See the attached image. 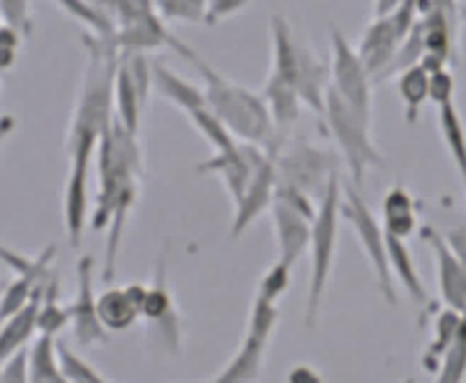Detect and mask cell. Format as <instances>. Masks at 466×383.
Here are the masks:
<instances>
[{
  "label": "cell",
  "mask_w": 466,
  "mask_h": 383,
  "mask_svg": "<svg viewBox=\"0 0 466 383\" xmlns=\"http://www.w3.org/2000/svg\"><path fill=\"white\" fill-rule=\"evenodd\" d=\"M84 47L86 70L67 133V150L81 146L99 148V140L115 125V88L122 50L115 39H99L94 34H86Z\"/></svg>",
  "instance_id": "1"
},
{
  "label": "cell",
  "mask_w": 466,
  "mask_h": 383,
  "mask_svg": "<svg viewBox=\"0 0 466 383\" xmlns=\"http://www.w3.org/2000/svg\"><path fill=\"white\" fill-rule=\"evenodd\" d=\"M179 55L189 57V63L200 70L202 81H205L208 112H213L236 135V140L267 148L278 137V127L272 122L269 106H267L262 94H254L241 84L228 81L226 76H220L216 67L208 66L200 55L189 50L187 45L179 50Z\"/></svg>",
  "instance_id": "2"
},
{
  "label": "cell",
  "mask_w": 466,
  "mask_h": 383,
  "mask_svg": "<svg viewBox=\"0 0 466 383\" xmlns=\"http://www.w3.org/2000/svg\"><path fill=\"white\" fill-rule=\"evenodd\" d=\"M99 195L91 217V228L101 234L109 228V220L115 213L119 197L140 184L143 176V148L140 137L130 135L115 119L112 130L99 140Z\"/></svg>",
  "instance_id": "3"
},
{
  "label": "cell",
  "mask_w": 466,
  "mask_h": 383,
  "mask_svg": "<svg viewBox=\"0 0 466 383\" xmlns=\"http://www.w3.org/2000/svg\"><path fill=\"white\" fill-rule=\"evenodd\" d=\"M342 182L339 176L329 184L324 200L319 202V216L314 220L311 234V272H309V298H306V314L303 324L306 329H314L321 314V303L327 296V287L332 280V265L337 257V241H339V220H342Z\"/></svg>",
  "instance_id": "4"
},
{
  "label": "cell",
  "mask_w": 466,
  "mask_h": 383,
  "mask_svg": "<svg viewBox=\"0 0 466 383\" xmlns=\"http://www.w3.org/2000/svg\"><path fill=\"white\" fill-rule=\"evenodd\" d=\"M275 153L278 182L309 195L317 205L324 200L329 184L337 179V153L311 146L309 140H285L283 135L275 137Z\"/></svg>",
  "instance_id": "5"
},
{
  "label": "cell",
  "mask_w": 466,
  "mask_h": 383,
  "mask_svg": "<svg viewBox=\"0 0 466 383\" xmlns=\"http://www.w3.org/2000/svg\"><path fill=\"white\" fill-rule=\"evenodd\" d=\"M321 119L337 143V150L348 166L352 182L363 184L370 168H383L381 150L376 148L370 137V122L360 117L355 109H350L332 88L327 94V106H324Z\"/></svg>",
  "instance_id": "6"
},
{
  "label": "cell",
  "mask_w": 466,
  "mask_h": 383,
  "mask_svg": "<svg viewBox=\"0 0 466 383\" xmlns=\"http://www.w3.org/2000/svg\"><path fill=\"white\" fill-rule=\"evenodd\" d=\"M417 21H420L417 3H397V11L391 16L368 21L355 52L363 60L368 76L373 81H383L400 47L407 42V36L415 32Z\"/></svg>",
  "instance_id": "7"
},
{
  "label": "cell",
  "mask_w": 466,
  "mask_h": 383,
  "mask_svg": "<svg viewBox=\"0 0 466 383\" xmlns=\"http://www.w3.org/2000/svg\"><path fill=\"white\" fill-rule=\"evenodd\" d=\"M342 217L350 223V228L355 231L360 247L366 251L368 262L373 267V275L379 280L383 300L389 306H397V290H394V272L389 265V241H386V231L383 226L373 217V213L368 210V205L363 197L358 195V189L345 186L342 189Z\"/></svg>",
  "instance_id": "8"
},
{
  "label": "cell",
  "mask_w": 466,
  "mask_h": 383,
  "mask_svg": "<svg viewBox=\"0 0 466 383\" xmlns=\"http://www.w3.org/2000/svg\"><path fill=\"white\" fill-rule=\"evenodd\" d=\"M329 47H332V88L339 99L348 104L350 109H355L363 119L370 122L373 117V78L368 76L363 60L358 57V52L352 50L348 36L339 32V26L329 24Z\"/></svg>",
  "instance_id": "9"
},
{
  "label": "cell",
  "mask_w": 466,
  "mask_h": 383,
  "mask_svg": "<svg viewBox=\"0 0 466 383\" xmlns=\"http://www.w3.org/2000/svg\"><path fill=\"white\" fill-rule=\"evenodd\" d=\"M116 18V47L122 52H146L158 47L182 50L184 45L167 29L156 3H112Z\"/></svg>",
  "instance_id": "10"
},
{
  "label": "cell",
  "mask_w": 466,
  "mask_h": 383,
  "mask_svg": "<svg viewBox=\"0 0 466 383\" xmlns=\"http://www.w3.org/2000/svg\"><path fill=\"white\" fill-rule=\"evenodd\" d=\"M150 86H153V66H148L146 55L122 52L115 88L116 122L135 137H140V122H143Z\"/></svg>",
  "instance_id": "11"
},
{
  "label": "cell",
  "mask_w": 466,
  "mask_h": 383,
  "mask_svg": "<svg viewBox=\"0 0 466 383\" xmlns=\"http://www.w3.org/2000/svg\"><path fill=\"white\" fill-rule=\"evenodd\" d=\"M99 148L94 146H81V148H70V176L66 182L63 192V220H66L67 241L73 249L81 247L86 231V220H88V168L91 158Z\"/></svg>",
  "instance_id": "12"
},
{
  "label": "cell",
  "mask_w": 466,
  "mask_h": 383,
  "mask_svg": "<svg viewBox=\"0 0 466 383\" xmlns=\"http://www.w3.org/2000/svg\"><path fill=\"white\" fill-rule=\"evenodd\" d=\"M269 158V150L262 146H251V143H238V148L231 153H218L213 158H208L205 164L198 166L200 174H218L228 195H231L233 205H238L241 197L247 195L251 179L257 176V171L265 166V161Z\"/></svg>",
  "instance_id": "13"
},
{
  "label": "cell",
  "mask_w": 466,
  "mask_h": 383,
  "mask_svg": "<svg viewBox=\"0 0 466 383\" xmlns=\"http://www.w3.org/2000/svg\"><path fill=\"white\" fill-rule=\"evenodd\" d=\"M420 236L433 251L435 269H438V293H441L443 306L466 317V267L451 251L446 236L438 234L433 226H422Z\"/></svg>",
  "instance_id": "14"
},
{
  "label": "cell",
  "mask_w": 466,
  "mask_h": 383,
  "mask_svg": "<svg viewBox=\"0 0 466 383\" xmlns=\"http://www.w3.org/2000/svg\"><path fill=\"white\" fill-rule=\"evenodd\" d=\"M76 277H78V290L76 298L67 306L70 311V321H73V332L78 345L91 348L106 342V329L99 321V311H96V296H94V257L86 254L76 265Z\"/></svg>",
  "instance_id": "15"
},
{
  "label": "cell",
  "mask_w": 466,
  "mask_h": 383,
  "mask_svg": "<svg viewBox=\"0 0 466 383\" xmlns=\"http://www.w3.org/2000/svg\"><path fill=\"white\" fill-rule=\"evenodd\" d=\"M269 150V158L265 161V166L257 171V176L251 179L247 195L241 197V202L236 205V213H233L231 223V238H238L249 228L257 217L262 216L265 210H272L275 205V195H278V161H275V140L267 146Z\"/></svg>",
  "instance_id": "16"
},
{
  "label": "cell",
  "mask_w": 466,
  "mask_h": 383,
  "mask_svg": "<svg viewBox=\"0 0 466 383\" xmlns=\"http://www.w3.org/2000/svg\"><path fill=\"white\" fill-rule=\"evenodd\" d=\"M272 223H275V236L280 247V262L296 265L306 249H311V234H314V220L303 216L299 210L288 207L283 202L275 200L272 205Z\"/></svg>",
  "instance_id": "17"
},
{
  "label": "cell",
  "mask_w": 466,
  "mask_h": 383,
  "mask_svg": "<svg viewBox=\"0 0 466 383\" xmlns=\"http://www.w3.org/2000/svg\"><path fill=\"white\" fill-rule=\"evenodd\" d=\"M148 285L133 283L127 287H109L96 300V311L104 329L109 332H127L140 317V303L146 298Z\"/></svg>",
  "instance_id": "18"
},
{
  "label": "cell",
  "mask_w": 466,
  "mask_h": 383,
  "mask_svg": "<svg viewBox=\"0 0 466 383\" xmlns=\"http://www.w3.org/2000/svg\"><path fill=\"white\" fill-rule=\"evenodd\" d=\"M267 339H257L247 334L238 352L233 355L228 366L218 373L210 383H254L262 376V368L267 360Z\"/></svg>",
  "instance_id": "19"
},
{
  "label": "cell",
  "mask_w": 466,
  "mask_h": 383,
  "mask_svg": "<svg viewBox=\"0 0 466 383\" xmlns=\"http://www.w3.org/2000/svg\"><path fill=\"white\" fill-rule=\"evenodd\" d=\"M153 86L158 88V94L168 99L174 106H179L184 115H195L200 109H208V101H205V91L198 86L187 84L182 76H177L171 67L164 63H153Z\"/></svg>",
  "instance_id": "20"
},
{
  "label": "cell",
  "mask_w": 466,
  "mask_h": 383,
  "mask_svg": "<svg viewBox=\"0 0 466 383\" xmlns=\"http://www.w3.org/2000/svg\"><path fill=\"white\" fill-rule=\"evenodd\" d=\"M383 231L400 241H407L417 231V202L401 184L383 197Z\"/></svg>",
  "instance_id": "21"
},
{
  "label": "cell",
  "mask_w": 466,
  "mask_h": 383,
  "mask_svg": "<svg viewBox=\"0 0 466 383\" xmlns=\"http://www.w3.org/2000/svg\"><path fill=\"white\" fill-rule=\"evenodd\" d=\"M42 300H45V290H42L24 311H18L16 317L3 321V332H0V358H3V360H8V358H14L18 350H24L26 342L32 339V334L39 332Z\"/></svg>",
  "instance_id": "22"
},
{
  "label": "cell",
  "mask_w": 466,
  "mask_h": 383,
  "mask_svg": "<svg viewBox=\"0 0 466 383\" xmlns=\"http://www.w3.org/2000/svg\"><path fill=\"white\" fill-rule=\"evenodd\" d=\"M386 241H389V265H391L394 277L400 280L401 287L410 293V298L415 300L417 306H428V303H431V296H428V287H425L420 272H417L412 251L407 249L404 241L394 238V236H386Z\"/></svg>",
  "instance_id": "23"
},
{
  "label": "cell",
  "mask_w": 466,
  "mask_h": 383,
  "mask_svg": "<svg viewBox=\"0 0 466 383\" xmlns=\"http://www.w3.org/2000/svg\"><path fill=\"white\" fill-rule=\"evenodd\" d=\"M29 381L32 383H73L60 363V348L55 337L39 334L29 350Z\"/></svg>",
  "instance_id": "24"
},
{
  "label": "cell",
  "mask_w": 466,
  "mask_h": 383,
  "mask_svg": "<svg viewBox=\"0 0 466 383\" xmlns=\"http://www.w3.org/2000/svg\"><path fill=\"white\" fill-rule=\"evenodd\" d=\"M461 314H456V311H451V308H443L433 321V339H431V345H428V350L422 355V366L428 373H438L441 370V363H443V358H446V352L453 348V342H456V334L461 329Z\"/></svg>",
  "instance_id": "25"
},
{
  "label": "cell",
  "mask_w": 466,
  "mask_h": 383,
  "mask_svg": "<svg viewBox=\"0 0 466 383\" xmlns=\"http://www.w3.org/2000/svg\"><path fill=\"white\" fill-rule=\"evenodd\" d=\"M262 96H265L267 106H269V115H272V122H275L278 130H285L288 125H293L299 119L300 104L303 101H300L299 91L293 86L283 84V81H278V78L269 76Z\"/></svg>",
  "instance_id": "26"
},
{
  "label": "cell",
  "mask_w": 466,
  "mask_h": 383,
  "mask_svg": "<svg viewBox=\"0 0 466 383\" xmlns=\"http://www.w3.org/2000/svg\"><path fill=\"white\" fill-rule=\"evenodd\" d=\"M57 8L86 24L88 34L99 39H116V18L112 3H60Z\"/></svg>",
  "instance_id": "27"
},
{
  "label": "cell",
  "mask_w": 466,
  "mask_h": 383,
  "mask_svg": "<svg viewBox=\"0 0 466 383\" xmlns=\"http://www.w3.org/2000/svg\"><path fill=\"white\" fill-rule=\"evenodd\" d=\"M438 125H441V135H443V143L449 148L451 161H453V166H456L466 186V127L456 104L438 109Z\"/></svg>",
  "instance_id": "28"
},
{
  "label": "cell",
  "mask_w": 466,
  "mask_h": 383,
  "mask_svg": "<svg viewBox=\"0 0 466 383\" xmlns=\"http://www.w3.org/2000/svg\"><path fill=\"white\" fill-rule=\"evenodd\" d=\"M397 91L404 101V117L410 125H415L422 104L431 101V76L420 66L410 67L401 76H397Z\"/></svg>",
  "instance_id": "29"
},
{
  "label": "cell",
  "mask_w": 466,
  "mask_h": 383,
  "mask_svg": "<svg viewBox=\"0 0 466 383\" xmlns=\"http://www.w3.org/2000/svg\"><path fill=\"white\" fill-rule=\"evenodd\" d=\"M192 125H195V130L213 146V150L218 153H231V150L238 148V143L241 140H236V135L220 122V119L213 115V112H208V109H200V112H195L192 115Z\"/></svg>",
  "instance_id": "30"
},
{
  "label": "cell",
  "mask_w": 466,
  "mask_h": 383,
  "mask_svg": "<svg viewBox=\"0 0 466 383\" xmlns=\"http://www.w3.org/2000/svg\"><path fill=\"white\" fill-rule=\"evenodd\" d=\"M466 381V317L461 318V329L456 334L453 348L446 352L435 383H464Z\"/></svg>",
  "instance_id": "31"
},
{
  "label": "cell",
  "mask_w": 466,
  "mask_h": 383,
  "mask_svg": "<svg viewBox=\"0 0 466 383\" xmlns=\"http://www.w3.org/2000/svg\"><path fill=\"white\" fill-rule=\"evenodd\" d=\"M164 21H187V24H205L208 21V0H167L156 3Z\"/></svg>",
  "instance_id": "32"
},
{
  "label": "cell",
  "mask_w": 466,
  "mask_h": 383,
  "mask_svg": "<svg viewBox=\"0 0 466 383\" xmlns=\"http://www.w3.org/2000/svg\"><path fill=\"white\" fill-rule=\"evenodd\" d=\"M290 269H293V267L285 265V262L278 259V262L262 275L259 287H257V298H265L269 300V303H278V300L283 298L285 293H288V287H290Z\"/></svg>",
  "instance_id": "33"
},
{
  "label": "cell",
  "mask_w": 466,
  "mask_h": 383,
  "mask_svg": "<svg viewBox=\"0 0 466 383\" xmlns=\"http://www.w3.org/2000/svg\"><path fill=\"white\" fill-rule=\"evenodd\" d=\"M275 327H278V306L265 298H254V306H251L249 311V327H247V334L269 342Z\"/></svg>",
  "instance_id": "34"
},
{
  "label": "cell",
  "mask_w": 466,
  "mask_h": 383,
  "mask_svg": "<svg viewBox=\"0 0 466 383\" xmlns=\"http://www.w3.org/2000/svg\"><path fill=\"white\" fill-rule=\"evenodd\" d=\"M29 11H32V3L26 0H5L0 3V14H3V26H11L14 32H18L21 36L32 32V18H29Z\"/></svg>",
  "instance_id": "35"
},
{
  "label": "cell",
  "mask_w": 466,
  "mask_h": 383,
  "mask_svg": "<svg viewBox=\"0 0 466 383\" xmlns=\"http://www.w3.org/2000/svg\"><path fill=\"white\" fill-rule=\"evenodd\" d=\"M453 96H456V78L451 70H441V73L431 76V101L438 109L456 104Z\"/></svg>",
  "instance_id": "36"
},
{
  "label": "cell",
  "mask_w": 466,
  "mask_h": 383,
  "mask_svg": "<svg viewBox=\"0 0 466 383\" xmlns=\"http://www.w3.org/2000/svg\"><path fill=\"white\" fill-rule=\"evenodd\" d=\"M0 383H32L29 381V350H18L14 358L3 360Z\"/></svg>",
  "instance_id": "37"
},
{
  "label": "cell",
  "mask_w": 466,
  "mask_h": 383,
  "mask_svg": "<svg viewBox=\"0 0 466 383\" xmlns=\"http://www.w3.org/2000/svg\"><path fill=\"white\" fill-rule=\"evenodd\" d=\"M247 3H231V0H208V26H216L223 18H231L233 14L247 11Z\"/></svg>",
  "instance_id": "38"
},
{
  "label": "cell",
  "mask_w": 466,
  "mask_h": 383,
  "mask_svg": "<svg viewBox=\"0 0 466 383\" xmlns=\"http://www.w3.org/2000/svg\"><path fill=\"white\" fill-rule=\"evenodd\" d=\"M446 244L451 247V251L459 257V262L466 267V223L461 226H453L451 231H446Z\"/></svg>",
  "instance_id": "39"
},
{
  "label": "cell",
  "mask_w": 466,
  "mask_h": 383,
  "mask_svg": "<svg viewBox=\"0 0 466 383\" xmlns=\"http://www.w3.org/2000/svg\"><path fill=\"white\" fill-rule=\"evenodd\" d=\"M285 383H324V378L314 366L300 363V366L290 368V373L285 376Z\"/></svg>",
  "instance_id": "40"
},
{
  "label": "cell",
  "mask_w": 466,
  "mask_h": 383,
  "mask_svg": "<svg viewBox=\"0 0 466 383\" xmlns=\"http://www.w3.org/2000/svg\"><path fill=\"white\" fill-rule=\"evenodd\" d=\"M401 383H417V381H415V378H404V381H401Z\"/></svg>",
  "instance_id": "41"
},
{
  "label": "cell",
  "mask_w": 466,
  "mask_h": 383,
  "mask_svg": "<svg viewBox=\"0 0 466 383\" xmlns=\"http://www.w3.org/2000/svg\"><path fill=\"white\" fill-rule=\"evenodd\" d=\"M464 16H466V5H464Z\"/></svg>",
  "instance_id": "42"
}]
</instances>
